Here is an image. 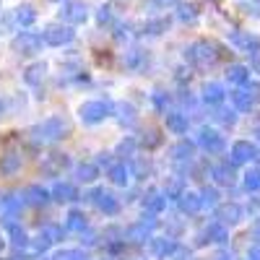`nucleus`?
Masks as SVG:
<instances>
[{
    "mask_svg": "<svg viewBox=\"0 0 260 260\" xmlns=\"http://www.w3.org/2000/svg\"><path fill=\"white\" fill-rule=\"evenodd\" d=\"M133 148H136L133 141H122V143H120V154H133Z\"/></svg>",
    "mask_w": 260,
    "mask_h": 260,
    "instance_id": "46",
    "label": "nucleus"
},
{
    "mask_svg": "<svg viewBox=\"0 0 260 260\" xmlns=\"http://www.w3.org/2000/svg\"><path fill=\"white\" fill-rule=\"evenodd\" d=\"M50 260H86V255H83L81 250H62V252H57V255L50 257Z\"/></svg>",
    "mask_w": 260,
    "mask_h": 260,
    "instance_id": "34",
    "label": "nucleus"
},
{
    "mask_svg": "<svg viewBox=\"0 0 260 260\" xmlns=\"http://www.w3.org/2000/svg\"><path fill=\"white\" fill-rule=\"evenodd\" d=\"M112 6H102L99 8V13H96V21H99V26H104V24H110V21H112Z\"/></svg>",
    "mask_w": 260,
    "mask_h": 260,
    "instance_id": "36",
    "label": "nucleus"
},
{
    "mask_svg": "<svg viewBox=\"0 0 260 260\" xmlns=\"http://www.w3.org/2000/svg\"><path fill=\"white\" fill-rule=\"evenodd\" d=\"M117 112H120V122H127V125L136 122V110H133L130 104H120Z\"/></svg>",
    "mask_w": 260,
    "mask_h": 260,
    "instance_id": "32",
    "label": "nucleus"
},
{
    "mask_svg": "<svg viewBox=\"0 0 260 260\" xmlns=\"http://www.w3.org/2000/svg\"><path fill=\"white\" fill-rule=\"evenodd\" d=\"M0 245H3V240H0Z\"/></svg>",
    "mask_w": 260,
    "mask_h": 260,
    "instance_id": "49",
    "label": "nucleus"
},
{
    "mask_svg": "<svg viewBox=\"0 0 260 260\" xmlns=\"http://www.w3.org/2000/svg\"><path fill=\"white\" fill-rule=\"evenodd\" d=\"M71 164V159L65 156V154H50L45 161H42V175H47V177H57V175H62V169Z\"/></svg>",
    "mask_w": 260,
    "mask_h": 260,
    "instance_id": "8",
    "label": "nucleus"
},
{
    "mask_svg": "<svg viewBox=\"0 0 260 260\" xmlns=\"http://www.w3.org/2000/svg\"><path fill=\"white\" fill-rule=\"evenodd\" d=\"M8 232H11V242H13V247H24L26 242H29V237H26V232L21 229L16 221H11L8 224Z\"/></svg>",
    "mask_w": 260,
    "mask_h": 260,
    "instance_id": "28",
    "label": "nucleus"
},
{
    "mask_svg": "<svg viewBox=\"0 0 260 260\" xmlns=\"http://www.w3.org/2000/svg\"><path fill=\"white\" fill-rule=\"evenodd\" d=\"M89 201H94L96 203V208L99 211H104L107 216H115L117 211H120V201L115 198L112 192H104V190H94V192H89L86 195Z\"/></svg>",
    "mask_w": 260,
    "mask_h": 260,
    "instance_id": "7",
    "label": "nucleus"
},
{
    "mask_svg": "<svg viewBox=\"0 0 260 260\" xmlns=\"http://www.w3.org/2000/svg\"><path fill=\"white\" fill-rule=\"evenodd\" d=\"M42 42H45V37H39L34 31H18L13 37V50L18 55H37L42 50Z\"/></svg>",
    "mask_w": 260,
    "mask_h": 260,
    "instance_id": "3",
    "label": "nucleus"
},
{
    "mask_svg": "<svg viewBox=\"0 0 260 260\" xmlns=\"http://www.w3.org/2000/svg\"><path fill=\"white\" fill-rule=\"evenodd\" d=\"M50 195H52V192H47L45 187L29 185V187H24V192H21V201H24L26 206H45V203L50 201Z\"/></svg>",
    "mask_w": 260,
    "mask_h": 260,
    "instance_id": "9",
    "label": "nucleus"
},
{
    "mask_svg": "<svg viewBox=\"0 0 260 260\" xmlns=\"http://www.w3.org/2000/svg\"><path fill=\"white\" fill-rule=\"evenodd\" d=\"M203 237H206V242H224L226 240V232H224L221 224H208L206 232H203Z\"/></svg>",
    "mask_w": 260,
    "mask_h": 260,
    "instance_id": "27",
    "label": "nucleus"
},
{
    "mask_svg": "<svg viewBox=\"0 0 260 260\" xmlns=\"http://www.w3.org/2000/svg\"><path fill=\"white\" fill-rule=\"evenodd\" d=\"M45 73H47L45 62H34V65H29V68L24 71V81H26L29 86H37V83H42V78H45Z\"/></svg>",
    "mask_w": 260,
    "mask_h": 260,
    "instance_id": "20",
    "label": "nucleus"
},
{
    "mask_svg": "<svg viewBox=\"0 0 260 260\" xmlns=\"http://www.w3.org/2000/svg\"><path fill=\"white\" fill-rule=\"evenodd\" d=\"M52 198L60 201V203H71V201L78 198V190H76V185H71V182H57V185L52 187Z\"/></svg>",
    "mask_w": 260,
    "mask_h": 260,
    "instance_id": "15",
    "label": "nucleus"
},
{
    "mask_svg": "<svg viewBox=\"0 0 260 260\" xmlns=\"http://www.w3.org/2000/svg\"><path fill=\"white\" fill-rule=\"evenodd\" d=\"M65 133H68V125L60 117H50V120L31 127V141L34 143H55V141L65 138Z\"/></svg>",
    "mask_w": 260,
    "mask_h": 260,
    "instance_id": "1",
    "label": "nucleus"
},
{
    "mask_svg": "<svg viewBox=\"0 0 260 260\" xmlns=\"http://www.w3.org/2000/svg\"><path fill=\"white\" fill-rule=\"evenodd\" d=\"M252 156H255V148L250 143H234L232 146V161L234 164H242V161H247Z\"/></svg>",
    "mask_w": 260,
    "mask_h": 260,
    "instance_id": "19",
    "label": "nucleus"
},
{
    "mask_svg": "<svg viewBox=\"0 0 260 260\" xmlns=\"http://www.w3.org/2000/svg\"><path fill=\"white\" fill-rule=\"evenodd\" d=\"M0 112H3V102H0Z\"/></svg>",
    "mask_w": 260,
    "mask_h": 260,
    "instance_id": "47",
    "label": "nucleus"
},
{
    "mask_svg": "<svg viewBox=\"0 0 260 260\" xmlns=\"http://www.w3.org/2000/svg\"><path fill=\"white\" fill-rule=\"evenodd\" d=\"M60 229L57 226H45V229H42L39 234H37V240H34V247L39 250V252H45V250H50L57 240H60Z\"/></svg>",
    "mask_w": 260,
    "mask_h": 260,
    "instance_id": "12",
    "label": "nucleus"
},
{
    "mask_svg": "<svg viewBox=\"0 0 260 260\" xmlns=\"http://www.w3.org/2000/svg\"><path fill=\"white\" fill-rule=\"evenodd\" d=\"M192 154H195V146H192L190 141H180L175 148H172V156H175L177 161H185V159L190 161V159H192Z\"/></svg>",
    "mask_w": 260,
    "mask_h": 260,
    "instance_id": "25",
    "label": "nucleus"
},
{
    "mask_svg": "<svg viewBox=\"0 0 260 260\" xmlns=\"http://www.w3.org/2000/svg\"><path fill=\"white\" fill-rule=\"evenodd\" d=\"M151 252L156 257H172L177 252V245H175V240H169V237H159V240H151Z\"/></svg>",
    "mask_w": 260,
    "mask_h": 260,
    "instance_id": "13",
    "label": "nucleus"
},
{
    "mask_svg": "<svg viewBox=\"0 0 260 260\" xmlns=\"http://www.w3.org/2000/svg\"><path fill=\"white\" fill-rule=\"evenodd\" d=\"M112 110H115V107H112L110 102H86V104H81L78 117H81L86 125H96V122H102L107 115H112Z\"/></svg>",
    "mask_w": 260,
    "mask_h": 260,
    "instance_id": "2",
    "label": "nucleus"
},
{
    "mask_svg": "<svg viewBox=\"0 0 260 260\" xmlns=\"http://www.w3.org/2000/svg\"><path fill=\"white\" fill-rule=\"evenodd\" d=\"M177 203H180V211H182V213H195V211H201L203 198H201L198 192H182Z\"/></svg>",
    "mask_w": 260,
    "mask_h": 260,
    "instance_id": "16",
    "label": "nucleus"
},
{
    "mask_svg": "<svg viewBox=\"0 0 260 260\" xmlns=\"http://www.w3.org/2000/svg\"><path fill=\"white\" fill-rule=\"evenodd\" d=\"M224 99V89L219 83H206L203 86V102L206 104H219Z\"/></svg>",
    "mask_w": 260,
    "mask_h": 260,
    "instance_id": "22",
    "label": "nucleus"
},
{
    "mask_svg": "<svg viewBox=\"0 0 260 260\" xmlns=\"http://www.w3.org/2000/svg\"><path fill=\"white\" fill-rule=\"evenodd\" d=\"M164 122H167V127L172 130V133H177V136H182V133H187V115H182V112H167L164 115Z\"/></svg>",
    "mask_w": 260,
    "mask_h": 260,
    "instance_id": "14",
    "label": "nucleus"
},
{
    "mask_svg": "<svg viewBox=\"0 0 260 260\" xmlns=\"http://www.w3.org/2000/svg\"><path fill=\"white\" fill-rule=\"evenodd\" d=\"M234 104L240 107V110H247V107H250V96L245 91H234Z\"/></svg>",
    "mask_w": 260,
    "mask_h": 260,
    "instance_id": "41",
    "label": "nucleus"
},
{
    "mask_svg": "<svg viewBox=\"0 0 260 260\" xmlns=\"http://www.w3.org/2000/svg\"><path fill=\"white\" fill-rule=\"evenodd\" d=\"M76 177L81 180V182H94L96 177H99V169H96V164H78L76 167Z\"/></svg>",
    "mask_w": 260,
    "mask_h": 260,
    "instance_id": "23",
    "label": "nucleus"
},
{
    "mask_svg": "<svg viewBox=\"0 0 260 260\" xmlns=\"http://www.w3.org/2000/svg\"><path fill=\"white\" fill-rule=\"evenodd\" d=\"M180 18L182 21H195L198 18V11H195L192 3H180Z\"/></svg>",
    "mask_w": 260,
    "mask_h": 260,
    "instance_id": "35",
    "label": "nucleus"
},
{
    "mask_svg": "<svg viewBox=\"0 0 260 260\" xmlns=\"http://www.w3.org/2000/svg\"><path fill=\"white\" fill-rule=\"evenodd\" d=\"M185 192V182H182V177H167V182H164V195L167 198H177L180 201V195Z\"/></svg>",
    "mask_w": 260,
    "mask_h": 260,
    "instance_id": "21",
    "label": "nucleus"
},
{
    "mask_svg": "<svg viewBox=\"0 0 260 260\" xmlns=\"http://www.w3.org/2000/svg\"><path fill=\"white\" fill-rule=\"evenodd\" d=\"M201 198H203V206H213L216 198H219V192H216L213 187H206V190L201 192Z\"/></svg>",
    "mask_w": 260,
    "mask_h": 260,
    "instance_id": "39",
    "label": "nucleus"
},
{
    "mask_svg": "<svg viewBox=\"0 0 260 260\" xmlns=\"http://www.w3.org/2000/svg\"><path fill=\"white\" fill-rule=\"evenodd\" d=\"M226 76H229V81H234V83H242V81L247 78V71L242 68V65H232V68L226 71Z\"/></svg>",
    "mask_w": 260,
    "mask_h": 260,
    "instance_id": "33",
    "label": "nucleus"
},
{
    "mask_svg": "<svg viewBox=\"0 0 260 260\" xmlns=\"http://www.w3.org/2000/svg\"><path fill=\"white\" fill-rule=\"evenodd\" d=\"M45 42L47 45H52V47H62V45H68V42L76 37V31H73V26L71 24H52V26H47L45 29Z\"/></svg>",
    "mask_w": 260,
    "mask_h": 260,
    "instance_id": "4",
    "label": "nucleus"
},
{
    "mask_svg": "<svg viewBox=\"0 0 260 260\" xmlns=\"http://www.w3.org/2000/svg\"><path fill=\"white\" fill-rule=\"evenodd\" d=\"M18 167H21V156L18 154H8V156L0 159V172H3V175H13Z\"/></svg>",
    "mask_w": 260,
    "mask_h": 260,
    "instance_id": "30",
    "label": "nucleus"
},
{
    "mask_svg": "<svg viewBox=\"0 0 260 260\" xmlns=\"http://www.w3.org/2000/svg\"><path fill=\"white\" fill-rule=\"evenodd\" d=\"M34 18H37V11H34L31 6H18V8L13 11V21H16L18 26H31Z\"/></svg>",
    "mask_w": 260,
    "mask_h": 260,
    "instance_id": "18",
    "label": "nucleus"
},
{
    "mask_svg": "<svg viewBox=\"0 0 260 260\" xmlns=\"http://www.w3.org/2000/svg\"><path fill=\"white\" fill-rule=\"evenodd\" d=\"M245 185H247L250 190H255V187H260V175H247V180H245Z\"/></svg>",
    "mask_w": 260,
    "mask_h": 260,
    "instance_id": "45",
    "label": "nucleus"
},
{
    "mask_svg": "<svg viewBox=\"0 0 260 260\" xmlns=\"http://www.w3.org/2000/svg\"><path fill=\"white\" fill-rule=\"evenodd\" d=\"M167 102H169V96H167L164 91H156V94H154V104L159 107V110H167Z\"/></svg>",
    "mask_w": 260,
    "mask_h": 260,
    "instance_id": "42",
    "label": "nucleus"
},
{
    "mask_svg": "<svg viewBox=\"0 0 260 260\" xmlns=\"http://www.w3.org/2000/svg\"><path fill=\"white\" fill-rule=\"evenodd\" d=\"M219 219L234 224L237 219H240V208H237V206H224V208H219Z\"/></svg>",
    "mask_w": 260,
    "mask_h": 260,
    "instance_id": "31",
    "label": "nucleus"
},
{
    "mask_svg": "<svg viewBox=\"0 0 260 260\" xmlns=\"http://www.w3.org/2000/svg\"><path fill=\"white\" fill-rule=\"evenodd\" d=\"M232 42H234V45H242V47H252V45H255L252 37H245V34H240V31L232 34Z\"/></svg>",
    "mask_w": 260,
    "mask_h": 260,
    "instance_id": "40",
    "label": "nucleus"
},
{
    "mask_svg": "<svg viewBox=\"0 0 260 260\" xmlns=\"http://www.w3.org/2000/svg\"><path fill=\"white\" fill-rule=\"evenodd\" d=\"M185 57L195 65H208L216 60V52H213V45H208V42H192L185 50Z\"/></svg>",
    "mask_w": 260,
    "mask_h": 260,
    "instance_id": "5",
    "label": "nucleus"
},
{
    "mask_svg": "<svg viewBox=\"0 0 260 260\" xmlns=\"http://www.w3.org/2000/svg\"><path fill=\"white\" fill-rule=\"evenodd\" d=\"M133 175H136V177H146V175H148V164L136 161V164H133Z\"/></svg>",
    "mask_w": 260,
    "mask_h": 260,
    "instance_id": "44",
    "label": "nucleus"
},
{
    "mask_svg": "<svg viewBox=\"0 0 260 260\" xmlns=\"http://www.w3.org/2000/svg\"><path fill=\"white\" fill-rule=\"evenodd\" d=\"M143 208L148 213H161L167 208V195L164 192H148L143 198Z\"/></svg>",
    "mask_w": 260,
    "mask_h": 260,
    "instance_id": "17",
    "label": "nucleus"
},
{
    "mask_svg": "<svg viewBox=\"0 0 260 260\" xmlns=\"http://www.w3.org/2000/svg\"><path fill=\"white\" fill-rule=\"evenodd\" d=\"M167 26H169V21H167V18H154V21H146V24H143V34L156 37V34L167 31Z\"/></svg>",
    "mask_w": 260,
    "mask_h": 260,
    "instance_id": "29",
    "label": "nucleus"
},
{
    "mask_svg": "<svg viewBox=\"0 0 260 260\" xmlns=\"http://www.w3.org/2000/svg\"><path fill=\"white\" fill-rule=\"evenodd\" d=\"M198 143H201L206 151H211V154H216V151L224 148V138L216 133V130H211V127H203L201 133H198Z\"/></svg>",
    "mask_w": 260,
    "mask_h": 260,
    "instance_id": "11",
    "label": "nucleus"
},
{
    "mask_svg": "<svg viewBox=\"0 0 260 260\" xmlns=\"http://www.w3.org/2000/svg\"><path fill=\"white\" fill-rule=\"evenodd\" d=\"M154 226H156L154 213H151V216H143L138 224H133V226L127 229V237H130L133 242H141V240H146V237L151 234V229H154Z\"/></svg>",
    "mask_w": 260,
    "mask_h": 260,
    "instance_id": "10",
    "label": "nucleus"
},
{
    "mask_svg": "<svg viewBox=\"0 0 260 260\" xmlns=\"http://www.w3.org/2000/svg\"><path fill=\"white\" fill-rule=\"evenodd\" d=\"M107 175H110V180L115 185H127V177H130V169L125 164H112L110 169H107Z\"/></svg>",
    "mask_w": 260,
    "mask_h": 260,
    "instance_id": "24",
    "label": "nucleus"
},
{
    "mask_svg": "<svg viewBox=\"0 0 260 260\" xmlns=\"http://www.w3.org/2000/svg\"><path fill=\"white\" fill-rule=\"evenodd\" d=\"M148 3L156 8H172V6H180V0H148Z\"/></svg>",
    "mask_w": 260,
    "mask_h": 260,
    "instance_id": "43",
    "label": "nucleus"
},
{
    "mask_svg": "<svg viewBox=\"0 0 260 260\" xmlns=\"http://www.w3.org/2000/svg\"><path fill=\"white\" fill-rule=\"evenodd\" d=\"M141 57H143V52H141V50L127 52V55H125V65H127V68H138V65H141Z\"/></svg>",
    "mask_w": 260,
    "mask_h": 260,
    "instance_id": "37",
    "label": "nucleus"
},
{
    "mask_svg": "<svg viewBox=\"0 0 260 260\" xmlns=\"http://www.w3.org/2000/svg\"><path fill=\"white\" fill-rule=\"evenodd\" d=\"M55 3H60V0H55Z\"/></svg>",
    "mask_w": 260,
    "mask_h": 260,
    "instance_id": "50",
    "label": "nucleus"
},
{
    "mask_svg": "<svg viewBox=\"0 0 260 260\" xmlns=\"http://www.w3.org/2000/svg\"><path fill=\"white\" fill-rule=\"evenodd\" d=\"M219 260H232V257H219Z\"/></svg>",
    "mask_w": 260,
    "mask_h": 260,
    "instance_id": "48",
    "label": "nucleus"
},
{
    "mask_svg": "<svg viewBox=\"0 0 260 260\" xmlns=\"http://www.w3.org/2000/svg\"><path fill=\"white\" fill-rule=\"evenodd\" d=\"M213 175H216V180H219V182H232V169L229 167H216Z\"/></svg>",
    "mask_w": 260,
    "mask_h": 260,
    "instance_id": "38",
    "label": "nucleus"
},
{
    "mask_svg": "<svg viewBox=\"0 0 260 260\" xmlns=\"http://www.w3.org/2000/svg\"><path fill=\"white\" fill-rule=\"evenodd\" d=\"M86 16H89V13H86V6L83 3H76V0H68V3H62V8H60L62 24H71V26L83 24Z\"/></svg>",
    "mask_w": 260,
    "mask_h": 260,
    "instance_id": "6",
    "label": "nucleus"
},
{
    "mask_svg": "<svg viewBox=\"0 0 260 260\" xmlns=\"http://www.w3.org/2000/svg\"><path fill=\"white\" fill-rule=\"evenodd\" d=\"M65 226H68L71 232H83L86 229V216L81 211H71L68 216H65Z\"/></svg>",
    "mask_w": 260,
    "mask_h": 260,
    "instance_id": "26",
    "label": "nucleus"
}]
</instances>
